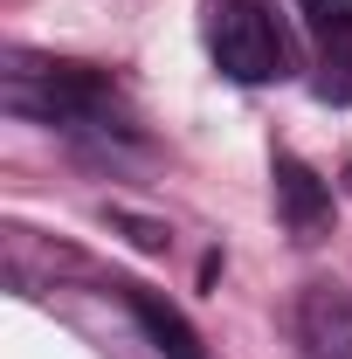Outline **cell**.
Instances as JSON below:
<instances>
[{"mask_svg":"<svg viewBox=\"0 0 352 359\" xmlns=\"http://www.w3.org/2000/svg\"><path fill=\"white\" fill-rule=\"evenodd\" d=\"M311 21V35L325 42V76H318V97L332 104H352V0H297Z\"/></svg>","mask_w":352,"mask_h":359,"instance_id":"4","label":"cell"},{"mask_svg":"<svg viewBox=\"0 0 352 359\" xmlns=\"http://www.w3.org/2000/svg\"><path fill=\"white\" fill-rule=\"evenodd\" d=\"M276 208H283V228L297 242H318L325 222H332V187L311 173L304 159H276Z\"/></svg>","mask_w":352,"mask_h":359,"instance_id":"5","label":"cell"},{"mask_svg":"<svg viewBox=\"0 0 352 359\" xmlns=\"http://www.w3.org/2000/svg\"><path fill=\"white\" fill-rule=\"evenodd\" d=\"M125 304H132V318L145 325V339H152L166 359H208V353H201V332H194V325H187V318H180L173 304L159 297V290H145V283H125Z\"/></svg>","mask_w":352,"mask_h":359,"instance_id":"6","label":"cell"},{"mask_svg":"<svg viewBox=\"0 0 352 359\" xmlns=\"http://www.w3.org/2000/svg\"><path fill=\"white\" fill-rule=\"evenodd\" d=\"M7 111L35 118V125H97L111 111V83L83 62H35V55H7Z\"/></svg>","mask_w":352,"mask_h":359,"instance_id":"1","label":"cell"},{"mask_svg":"<svg viewBox=\"0 0 352 359\" xmlns=\"http://www.w3.org/2000/svg\"><path fill=\"white\" fill-rule=\"evenodd\" d=\"M297 346L311 359H352V290L311 283L297 297Z\"/></svg>","mask_w":352,"mask_h":359,"instance_id":"3","label":"cell"},{"mask_svg":"<svg viewBox=\"0 0 352 359\" xmlns=\"http://www.w3.org/2000/svg\"><path fill=\"white\" fill-rule=\"evenodd\" d=\"M208 48H215V69L235 83H269L290 62V42H283V28L263 0H215L208 7Z\"/></svg>","mask_w":352,"mask_h":359,"instance_id":"2","label":"cell"}]
</instances>
